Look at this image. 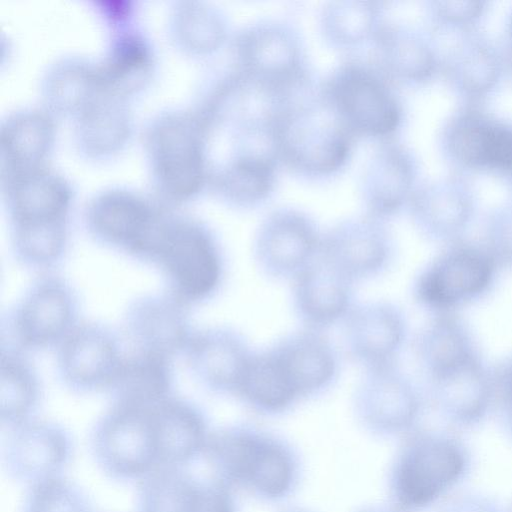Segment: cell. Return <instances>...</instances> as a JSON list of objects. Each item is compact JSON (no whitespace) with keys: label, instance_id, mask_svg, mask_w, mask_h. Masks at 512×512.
Segmentation results:
<instances>
[{"label":"cell","instance_id":"1","mask_svg":"<svg viewBox=\"0 0 512 512\" xmlns=\"http://www.w3.org/2000/svg\"><path fill=\"white\" fill-rule=\"evenodd\" d=\"M1 183L15 259L27 268H53L69 245L70 183L47 164L1 173Z\"/></svg>","mask_w":512,"mask_h":512},{"label":"cell","instance_id":"2","mask_svg":"<svg viewBox=\"0 0 512 512\" xmlns=\"http://www.w3.org/2000/svg\"><path fill=\"white\" fill-rule=\"evenodd\" d=\"M203 460L210 475L234 492L267 503L291 497L303 475V461L294 444L246 423L213 430Z\"/></svg>","mask_w":512,"mask_h":512},{"label":"cell","instance_id":"3","mask_svg":"<svg viewBox=\"0 0 512 512\" xmlns=\"http://www.w3.org/2000/svg\"><path fill=\"white\" fill-rule=\"evenodd\" d=\"M468 444L448 430L416 428L401 438L390 462L387 501L403 512L439 505L470 474Z\"/></svg>","mask_w":512,"mask_h":512},{"label":"cell","instance_id":"4","mask_svg":"<svg viewBox=\"0 0 512 512\" xmlns=\"http://www.w3.org/2000/svg\"><path fill=\"white\" fill-rule=\"evenodd\" d=\"M210 124L196 105L160 112L149 122L144 146L160 204L194 199L209 184Z\"/></svg>","mask_w":512,"mask_h":512},{"label":"cell","instance_id":"5","mask_svg":"<svg viewBox=\"0 0 512 512\" xmlns=\"http://www.w3.org/2000/svg\"><path fill=\"white\" fill-rule=\"evenodd\" d=\"M146 263L160 271L165 292L189 308L211 298L224 276L223 254L211 228L170 208L159 221Z\"/></svg>","mask_w":512,"mask_h":512},{"label":"cell","instance_id":"6","mask_svg":"<svg viewBox=\"0 0 512 512\" xmlns=\"http://www.w3.org/2000/svg\"><path fill=\"white\" fill-rule=\"evenodd\" d=\"M273 137L279 163L309 176H326L342 168L355 139L320 87L311 86L282 104Z\"/></svg>","mask_w":512,"mask_h":512},{"label":"cell","instance_id":"7","mask_svg":"<svg viewBox=\"0 0 512 512\" xmlns=\"http://www.w3.org/2000/svg\"><path fill=\"white\" fill-rule=\"evenodd\" d=\"M153 406L111 402L95 422L90 450L99 469L109 478L138 483L164 469Z\"/></svg>","mask_w":512,"mask_h":512},{"label":"cell","instance_id":"8","mask_svg":"<svg viewBox=\"0 0 512 512\" xmlns=\"http://www.w3.org/2000/svg\"><path fill=\"white\" fill-rule=\"evenodd\" d=\"M319 87L355 137L390 139L401 126L403 108L392 81L373 63L344 61Z\"/></svg>","mask_w":512,"mask_h":512},{"label":"cell","instance_id":"9","mask_svg":"<svg viewBox=\"0 0 512 512\" xmlns=\"http://www.w3.org/2000/svg\"><path fill=\"white\" fill-rule=\"evenodd\" d=\"M234 70L284 100L311 86L299 33L280 20H260L233 40Z\"/></svg>","mask_w":512,"mask_h":512},{"label":"cell","instance_id":"10","mask_svg":"<svg viewBox=\"0 0 512 512\" xmlns=\"http://www.w3.org/2000/svg\"><path fill=\"white\" fill-rule=\"evenodd\" d=\"M79 301L71 284L43 273L25 291L6 318L8 342L23 352L57 348L78 325Z\"/></svg>","mask_w":512,"mask_h":512},{"label":"cell","instance_id":"11","mask_svg":"<svg viewBox=\"0 0 512 512\" xmlns=\"http://www.w3.org/2000/svg\"><path fill=\"white\" fill-rule=\"evenodd\" d=\"M497 267L482 243L461 238L446 244L420 273L416 299L436 314L453 312L489 290Z\"/></svg>","mask_w":512,"mask_h":512},{"label":"cell","instance_id":"12","mask_svg":"<svg viewBox=\"0 0 512 512\" xmlns=\"http://www.w3.org/2000/svg\"><path fill=\"white\" fill-rule=\"evenodd\" d=\"M166 208L134 190L111 187L90 198L84 223L97 243L146 262Z\"/></svg>","mask_w":512,"mask_h":512},{"label":"cell","instance_id":"13","mask_svg":"<svg viewBox=\"0 0 512 512\" xmlns=\"http://www.w3.org/2000/svg\"><path fill=\"white\" fill-rule=\"evenodd\" d=\"M441 150L460 171H490L500 175L512 166V123L463 104L452 112L440 131Z\"/></svg>","mask_w":512,"mask_h":512},{"label":"cell","instance_id":"14","mask_svg":"<svg viewBox=\"0 0 512 512\" xmlns=\"http://www.w3.org/2000/svg\"><path fill=\"white\" fill-rule=\"evenodd\" d=\"M353 412L377 438H402L419 427L424 400L395 364L367 369L353 396Z\"/></svg>","mask_w":512,"mask_h":512},{"label":"cell","instance_id":"15","mask_svg":"<svg viewBox=\"0 0 512 512\" xmlns=\"http://www.w3.org/2000/svg\"><path fill=\"white\" fill-rule=\"evenodd\" d=\"M2 463L8 476L26 486L64 475L75 443L63 425L34 417L4 429Z\"/></svg>","mask_w":512,"mask_h":512},{"label":"cell","instance_id":"16","mask_svg":"<svg viewBox=\"0 0 512 512\" xmlns=\"http://www.w3.org/2000/svg\"><path fill=\"white\" fill-rule=\"evenodd\" d=\"M124 354L119 337L109 327L79 322L56 348L57 372L74 392H108Z\"/></svg>","mask_w":512,"mask_h":512},{"label":"cell","instance_id":"17","mask_svg":"<svg viewBox=\"0 0 512 512\" xmlns=\"http://www.w3.org/2000/svg\"><path fill=\"white\" fill-rule=\"evenodd\" d=\"M137 484L136 512H240L236 492L190 468H164Z\"/></svg>","mask_w":512,"mask_h":512},{"label":"cell","instance_id":"18","mask_svg":"<svg viewBox=\"0 0 512 512\" xmlns=\"http://www.w3.org/2000/svg\"><path fill=\"white\" fill-rule=\"evenodd\" d=\"M321 239L307 214L279 208L268 214L257 230L255 260L266 275L293 279L316 257Z\"/></svg>","mask_w":512,"mask_h":512},{"label":"cell","instance_id":"19","mask_svg":"<svg viewBox=\"0 0 512 512\" xmlns=\"http://www.w3.org/2000/svg\"><path fill=\"white\" fill-rule=\"evenodd\" d=\"M408 206L422 235L449 244L462 238L473 219L476 196L468 179L455 173L417 185Z\"/></svg>","mask_w":512,"mask_h":512},{"label":"cell","instance_id":"20","mask_svg":"<svg viewBox=\"0 0 512 512\" xmlns=\"http://www.w3.org/2000/svg\"><path fill=\"white\" fill-rule=\"evenodd\" d=\"M188 310L166 292L139 296L126 308L123 332L132 349L173 359L184 354L195 331Z\"/></svg>","mask_w":512,"mask_h":512},{"label":"cell","instance_id":"21","mask_svg":"<svg viewBox=\"0 0 512 512\" xmlns=\"http://www.w3.org/2000/svg\"><path fill=\"white\" fill-rule=\"evenodd\" d=\"M417 161L393 138L381 140L368 158L360 179V194L367 216L383 221L408 202L417 187Z\"/></svg>","mask_w":512,"mask_h":512},{"label":"cell","instance_id":"22","mask_svg":"<svg viewBox=\"0 0 512 512\" xmlns=\"http://www.w3.org/2000/svg\"><path fill=\"white\" fill-rule=\"evenodd\" d=\"M318 253L354 282L386 267L392 242L382 221L365 215L332 227L322 236Z\"/></svg>","mask_w":512,"mask_h":512},{"label":"cell","instance_id":"23","mask_svg":"<svg viewBox=\"0 0 512 512\" xmlns=\"http://www.w3.org/2000/svg\"><path fill=\"white\" fill-rule=\"evenodd\" d=\"M429 381L431 405L455 428L479 425L494 406L491 372L479 355Z\"/></svg>","mask_w":512,"mask_h":512},{"label":"cell","instance_id":"24","mask_svg":"<svg viewBox=\"0 0 512 512\" xmlns=\"http://www.w3.org/2000/svg\"><path fill=\"white\" fill-rule=\"evenodd\" d=\"M183 355L190 371L205 388L236 396L252 351L235 330L209 327L194 331Z\"/></svg>","mask_w":512,"mask_h":512},{"label":"cell","instance_id":"25","mask_svg":"<svg viewBox=\"0 0 512 512\" xmlns=\"http://www.w3.org/2000/svg\"><path fill=\"white\" fill-rule=\"evenodd\" d=\"M504 64L494 43L474 30L458 35L441 56L440 72L464 104L480 105L497 88Z\"/></svg>","mask_w":512,"mask_h":512},{"label":"cell","instance_id":"26","mask_svg":"<svg viewBox=\"0 0 512 512\" xmlns=\"http://www.w3.org/2000/svg\"><path fill=\"white\" fill-rule=\"evenodd\" d=\"M371 42L372 63L392 82L424 84L440 72V54L414 27L383 20Z\"/></svg>","mask_w":512,"mask_h":512},{"label":"cell","instance_id":"27","mask_svg":"<svg viewBox=\"0 0 512 512\" xmlns=\"http://www.w3.org/2000/svg\"><path fill=\"white\" fill-rule=\"evenodd\" d=\"M406 335L400 310L376 301L352 307L345 317V342L349 354L366 369L394 364Z\"/></svg>","mask_w":512,"mask_h":512},{"label":"cell","instance_id":"28","mask_svg":"<svg viewBox=\"0 0 512 512\" xmlns=\"http://www.w3.org/2000/svg\"><path fill=\"white\" fill-rule=\"evenodd\" d=\"M292 280L295 310L309 329L328 327L352 309L354 282L319 253Z\"/></svg>","mask_w":512,"mask_h":512},{"label":"cell","instance_id":"29","mask_svg":"<svg viewBox=\"0 0 512 512\" xmlns=\"http://www.w3.org/2000/svg\"><path fill=\"white\" fill-rule=\"evenodd\" d=\"M271 348L299 401L323 392L336 376V353L318 330L292 333Z\"/></svg>","mask_w":512,"mask_h":512},{"label":"cell","instance_id":"30","mask_svg":"<svg viewBox=\"0 0 512 512\" xmlns=\"http://www.w3.org/2000/svg\"><path fill=\"white\" fill-rule=\"evenodd\" d=\"M154 67L149 39L129 24L113 28L104 56L96 62L103 93L126 101L147 85Z\"/></svg>","mask_w":512,"mask_h":512},{"label":"cell","instance_id":"31","mask_svg":"<svg viewBox=\"0 0 512 512\" xmlns=\"http://www.w3.org/2000/svg\"><path fill=\"white\" fill-rule=\"evenodd\" d=\"M164 468H190L204 458L212 433L205 412L191 400L172 395L153 406Z\"/></svg>","mask_w":512,"mask_h":512},{"label":"cell","instance_id":"32","mask_svg":"<svg viewBox=\"0 0 512 512\" xmlns=\"http://www.w3.org/2000/svg\"><path fill=\"white\" fill-rule=\"evenodd\" d=\"M56 136L54 114L46 107H25L1 122V173L46 164Z\"/></svg>","mask_w":512,"mask_h":512},{"label":"cell","instance_id":"33","mask_svg":"<svg viewBox=\"0 0 512 512\" xmlns=\"http://www.w3.org/2000/svg\"><path fill=\"white\" fill-rule=\"evenodd\" d=\"M132 130L127 101L107 94L99 95L75 117L79 150L92 159L108 158L121 151Z\"/></svg>","mask_w":512,"mask_h":512},{"label":"cell","instance_id":"34","mask_svg":"<svg viewBox=\"0 0 512 512\" xmlns=\"http://www.w3.org/2000/svg\"><path fill=\"white\" fill-rule=\"evenodd\" d=\"M172 359L132 349L124 354L108 390L111 402L153 406L173 394Z\"/></svg>","mask_w":512,"mask_h":512},{"label":"cell","instance_id":"35","mask_svg":"<svg viewBox=\"0 0 512 512\" xmlns=\"http://www.w3.org/2000/svg\"><path fill=\"white\" fill-rule=\"evenodd\" d=\"M279 161L268 155H240L212 167L209 186L222 200L249 207L265 200L276 183Z\"/></svg>","mask_w":512,"mask_h":512},{"label":"cell","instance_id":"36","mask_svg":"<svg viewBox=\"0 0 512 512\" xmlns=\"http://www.w3.org/2000/svg\"><path fill=\"white\" fill-rule=\"evenodd\" d=\"M42 92L49 111L74 118L105 94L96 62L77 56L63 57L50 65L43 77Z\"/></svg>","mask_w":512,"mask_h":512},{"label":"cell","instance_id":"37","mask_svg":"<svg viewBox=\"0 0 512 512\" xmlns=\"http://www.w3.org/2000/svg\"><path fill=\"white\" fill-rule=\"evenodd\" d=\"M416 351L429 380L478 356L470 331L454 312L433 317L419 334Z\"/></svg>","mask_w":512,"mask_h":512},{"label":"cell","instance_id":"38","mask_svg":"<svg viewBox=\"0 0 512 512\" xmlns=\"http://www.w3.org/2000/svg\"><path fill=\"white\" fill-rule=\"evenodd\" d=\"M0 419L3 429L35 417L42 390L25 352L1 344Z\"/></svg>","mask_w":512,"mask_h":512},{"label":"cell","instance_id":"39","mask_svg":"<svg viewBox=\"0 0 512 512\" xmlns=\"http://www.w3.org/2000/svg\"><path fill=\"white\" fill-rule=\"evenodd\" d=\"M236 397L255 412L270 416L283 414L299 402L270 347L252 352Z\"/></svg>","mask_w":512,"mask_h":512},{"label":"cell","instance_id":"40","mask_svg":"<svg viewBox=\"0 0 512 512\" xmlns=\"http://www.w3.org/2000/svg\"><path fill=\"white\" fill-rule=\"evenodd\" d=\"M169 26L177 47L191 55H207L217 51L228 36L224 14L202 1L177 2L172 9Z\"/></svg>","mask_w":512,"mask_h":512},{"label":"cell","instance_id":"41","mask_svg":"<svg viewBox=\"0 0 512 512\" xmlns=\"http://www.w3.org/2000/svg\"><path fill=\"white\" fill-rule=\"evenodd\" d=\"M383 8L372 1H329L319 13L321 33L331 46L351 49L372 41L383 22Z\"/></svg>","mask_w":512,"mask_h":512},{"label":"cell","instance_id":"42","mask_svg":"<svg viewBox=\"0 0 512 512\" xmlns=\"http://www.w3.org/2000/svg\"><path fill=\"white\" fill-rule=\"evenodd\" d=\"M21 512H94L87 494L65 475L26 486Z\"/></svg>","mask_w":512,"mask_h":512},{"label":"cell","instance_id":"43","mask_svg":"<svg viewBox=\"0 0 512 512\" xmlns=\"http://www.w3.org/2000/svg\"><path fill=\"white\" fill-rule=\"evenodd\" d=\"M486 1L435 0L427 3V16L438 31L463 34L474 31L487 11Z\"/></svg>","mask_w":512,"mask_h":512},{"label":"cell","instance_id":"44","mask_svg":"<svg viewBox=\"0 0 512 512\" xmlns=\"http://www.w3.org/2000/svg\"><path fill=\"white\" fill-rule=\"evenodd\" d=\"M482 244L498 266L512 267V198L487 216Z\"/></svg>","mask_w":512,"mask_h":512},{"label":"cell","instance_id":"45","mask_svg":"<svg viewBox=\"0 0 512 512\" xmlns=\"http://www.w3.org/2000/svg\"><path fill=\"white\" fill-rule=\"evenodd\" d=\"M494 406L506 435L512 440V356L504 359L491 372Z\"/></svg>","mask_w":512,"mask_h":512},{"label":"cell","instance_id":"46","mask_svg":"<svg viewBox=\"0 0 512 512\" xmlns=\"http://www.w3.org/2000/svg\"><path fill=\"white\" fill-rule=\"evenodd\" d=\"M438 506V512H510L493 497L475 491L452 493Z\"/></svg>","mask_w":512,"mask_h":512},{"label":"cell","instance_id":"47","mask_svg":"<svg viewBox=\"0 0 512 512\" xmlns=\"http://www.w3.org/2000/svg\"><path fill=\"white\" fill-rule=\"evenodd\" d=\"M352 512H403L390 502H374L362 505Z\"/></svg>","mask_w":512,"mask_h":512},{"label":"cell","instance_id":"48","mask_svg":"<svg viewBox=\"0 0 512 512\" xmlns=\"http://www.w3.org/2000/svg\"><path fill=\"white\" fill-rule=\"evenodd\" d=\"M506 40L508 47V56H512V9L508 16L506 25Z\"/></svg>","mask_w":512,"mask_h":512},{"label":"cell","instance_id":"49","mask_svg":"<svg viewBox=\"0 0 512 512\" xmlns=\"http://www.w3.org/2000/svg\"><path fill=\"white\" fill-rule=\"evenodd\" d=\"M277 512H315V511L311 510L307 507L291 505V506H286Z\"/></svg>","mask_w":512,"mask_h":512},{"label":"cell","instance_id":"50","mask_svg":"<svg viewBox=\"0 0 512 512\" xmlns=\"http://www.w3.org/2000/svg\"><path fill=\"white\" fill-rule=\"evenodd\" d=\"M505 177L512 185V169L508 172V174Z\"/></svg>","mask_w":512,"mask_h":512},{"label":"cell","instance_id":"51","mask_svg":"<svg viewBox=\"0 0 512 512\" xmlns=\"http://www.w3.org/2000/svg\"><path fill=\"white\" fill-rule=\"evenodd\" d=\"M507 62H508V66H509V68H510V70L512 72V56H508Z\"/></svg>","mask_w":512,"mask_h":512},{"label":"cell","instance_id":"52","mask_svg":"<svg viewBox=\"0 0 512 512\" xmlns=\"http://www.w3.org/2000/svg\"><path fill=\"white\" fill-rule=\"evenodd\" d=\"M510 512H512V508H511Z\"/></svg>","mask_w":512,"mask_h":512}]
</instances>
